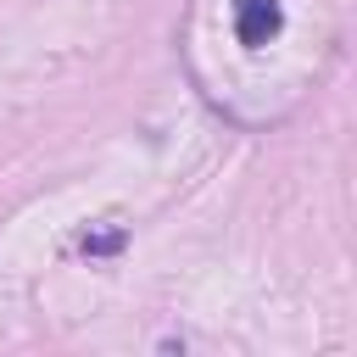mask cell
Instances as JSON below:
<instances>
[{
    "label": "cell",
    "instance_id": "6da1fadb",
    "mask_svg": "<svg viewBox=\"0 0 357 357\" xmlns=\"http://www.w3.org/2000/svg\"><path fill=\"white\" fill-rule=\"evenodd\" d=\"M279 28H284L279 0H234V33H240V45L262 50V45H268Z\"/></svg>",
    "mask_w": 357,
    "mask_h": 357
}]
</instances>
